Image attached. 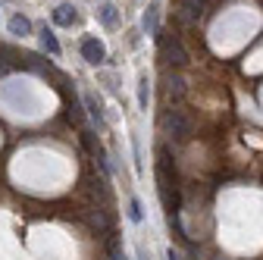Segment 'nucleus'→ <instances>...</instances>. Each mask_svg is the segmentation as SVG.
<instances>
[{"mask_svg":"<svg viewBox=\"0 0 263 260\" xmlns=\"http://www.w3.org/2000/svg\"><path fill=\"white\" fill-rule=\"evenodd\" d=\"M157 194H160V204L166 210V222L170 229H176L179 238H188L185 226H182V179H179V170H176V160L170 154V147L163 144L157 147Z\"/></svg>","mask_w":263,"mask_h":260,"instance_id":"nucleus-1","label":"nucleus"},{"mask_svg":"<svg viewBox=\"0 0 263 260\" xmlns=\"http://www.w3.org/2000/svg\"><path fill=\"white\" fill-rule=\"evenodd\" d=\"M160 128L173 144H185L194 138V119L182 110V107H166L160 113Z\"/></svg>","mask_w":263,"mask_h":260,"instance_id":"nucleus-2","label":"nucleus"},{"mask_svg":"<svg viewBox=\"0 0 263 260\" xmlns=\"http://www.w3.org/2000/svg\"><path fill=\"white\" fill-rule=\"evenodd\" d=\"M157 50H160V63L163 66H173V69L188 66V60H191L176 31H157Z\"/></svg>","mask_w":263,"mask_h":260,"instance_id":"nucleus-3","label":"nucleus"},{"mask_svg":"<svg viewBox=\"0 0 263 260\" xmlns=\"http://www.w3.org/2000/svg\"><path fill=\"white\" fill-rule=\"evenodd\" d=\"M185 94H188V82L179 72H166V76H163V101H166V104L179 107L185 101Z\"/></svg>","mask_w":263,"mask_h":260,"instance_id":"nucleus-4","label":"nucleus"},{"mask_svg":"<svg viewBox=\"0 0 263 260\" xmlns=\"http://www.w3.org/2000/svg\"><path fill=\"white\" fill-rule=\"evenodd\" d=\"M173 16H176V22H179L182 28L197 25V19L204 16V0H179L176 10H173Z\"/></svg>","mask_w":263,"mask_h":260,"instance_id":"nucleus-5","label":"nucleus"},{"mask_svg":"<svg viewBox=\"0 0 263 260\" xmlns=\"http://www.w3.org/2000/svg\"><path fill=\"white\" fill-rule=\"evenodd\" d=\"M79 53H82V60H85V63H91V66H101V63L107 60V50H104V44L97 41L94 35L82 38V44H79Z\"/></svg>","mask_w":263,"mask_h":260,"instance_id":"nucleus-6","label":"nucleus"},{"mask_svg":"<svg viewBox=\"0 0 263 260\" xmlns=\"http://www.w3.org/2000/svg\"><path fill=\"white\" fill-rule=\"evenodd\" d=\"M82 101H85V107H88V116H91V122H94V125L104 132V128H107V122H104V107H101V101H97V94H94V91H85V94H82Z\"/></svg>","mask_w":263,"mask_h":260,"instance_id":"nucleus-7","label":"nucleus"},{"mask_svg":"<svg viewBox=\"0 0 263 260\" xmlns=\"http://www.w3.org/2000/svg\"><path fill=\"white\" fill-rule=\"evenodd\" d=\"M76 22H79V13H76L72 4H60V7L53 10V25H60V28H72Z\"/></svg>","mask_w":263,"mask_h":260,"instance_id":"nucleus-8","label":"nucleus"},{"mask_svg":"<svg viewBox=\"0 0 263 260\" xmlns=\"http://www.w3.org/2000/svg\"><path fill=\"white\" fill-rule=\"evenodd\" d=\"M160 25V4H151L147 10H144V16H141V28L147 31V35H157V28Z\"/></svg>","mask_w":263,"mask_h":260,"instance_id":"nucleus-9","label":"nucleus"},{"mask_svg":"<svg viewBox=\"0 0 263 260\" xmlns=\"http://www.w3.org/2000/svg\"><path fill=\"white\" fill-rule=\"evenodd\" d=\"M10 35H16V38L31 35V22H28L22 13H13V16H10Z\"/></svg>","mask_w":263,"mask_h":260,"instance_id":"nucleus-10","label":"nucleus"},{"mask_svg":"<svg viewBox=\"0 0 263 260\" xmlns=\"http://www.w3.org/2000/svg\"><path fill=\"white\" fill-rule=\"evenodd\" d=\"M97 19H101L107 28H116L119 25V10L113 4H104V7H97Z\"/></svg>","mask_w":263,"mask_h":260,"instance_id":"nucleus-11","label":"nucleus"},{"mask_svg":"<svg viewBox=\"0 0 263 260\" xmlns=\"http://www.w3.org/2000/svg\"><path fill=\"white\" fill-rule=\"evenodd\" d=\"M41 47H44L50 57H60V41H57V35H53V31H50L47 25L41 28Z\"/></svg>","mask_w":263,"mask_h":260,"instance_id":"nucleus-12","label":"nucleus"},{"mask_svg":"<svg viewBox=\"0 0 263 260\" xmlns=\"http://www.w3.org/2000/svg\"><path fill=\"white\" fill-rule=\"evenodd\" d=\"M147 101H151V82L147 76H138V107L147 110Z\"/></svg>","mask_w":263,"mask_h":260,"instance_id":"nucleus-13","label":"nucleus"},{"mask_svg":"<svg viewBox=\"0 0 263 260\" xmlns=\"http://www.w3.org/2000/svg\"><path fill=\"white\" fill-rule=\"evenodd\" d=\"M128 219H132V222H141V219H144L141 201H138V198H128Z\"/></svg>","mask_w":263,"mask_h":260,"instance_id":"nucleus-14","label":"nucleus"},{"mask_svg":"<svg viewBox=\"0 0 263 260\" xmlns=\"http://www.w3.org/2000/svg\"><path fill=\"white\" fill-rule=\"evenodd\" d=\"M166 257H170V260H182V254H179L176 248H170V251H166Z\"/></svg>","mask_w":263,"mask_h":260,"instance_id":"nucleus-15","label":"nucleus"}]
</instances>
